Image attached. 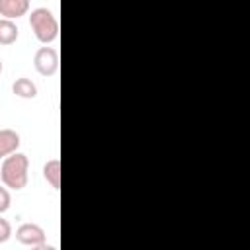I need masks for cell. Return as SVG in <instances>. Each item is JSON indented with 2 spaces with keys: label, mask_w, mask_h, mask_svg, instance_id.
<instances>
[{
  "label": "cell",
  "mask_w": 250,
  "mask_h": 250,
  "mask_svg": "<svg viewBox=\"0 0 250 250\" xmlns=\"http://www.w3.org/2000/svg\"><path fill=\"white\" fill-rule=\"evenodd\" d=\"M18 39V25L12 20H0V45H12Z\"/></svg>",
  "instance_id": "9"
},
{
  "label": "cell",
  "mask_w": 250,
  "mask_h": 250,
  "mask_svg": "<svg viewBox=\"0 0 250 250\" xmlns=\"http://www.w3.org/2000/svg\"><path fill=\"white\" fill-rule=\"evenodd\" d=\"M2 68H4V64H2V59H0V74H2Z\"/></svg>",
  "instance_id": "13"
},
{
  "label": "cell",
  "mask_w": 250,
  "mask_h": 250,
  "mask_svg": "<svg viewBox=\"0 0 250 250\" xmlns=\"http://www.w3.org/2000/svg\"><path fill=\"white\" fill-rule=\"evenodd\" d=\"M10 203H12V197H10V191L6 188L0 186V215L6 213L10 209Z\"/></svg>",
  "instance_id": "11"
},
{
  "label": "cell",
  "mask_w": 250,
  "mask_h": 250,
  "mask_svg": "<svg viewBox=\"0 0 250 250\" xmlns=\"http://www.w3.org/2000/svg\"><path fill=\"white\" fill-rule=\"evenodd\" d=\"M27 170H29V158L21 152H14L4 158L0 168V178L4 186L10 189H23L27 184Z\"/></svg>",
  "instance_id": "1"
},
{
  "label": "cell",
  "mask_w": 250,
  "mask_h": 250,
  "mask_svg": "<svg viewBox=\"0 0 250 250\" xmlns=\"http://www.w3.org/2000/svg\"><path fill=\"white\" fill-rule=\"evenodd\" d=\"M43 176H45L47 184H49L53 189H59V188H61V160H59V158L47 160L45 166H43Z\"/></svg>",
  "instance_id": "7"
},
{
  "label": "cell",
  "mask_w": 250,
  "mask_h": 250,
  "mask_svg": "<svg viewBox=\"0 0 250 250\" xmlns=\"http://www.w3.org/2000/svg\"><path fill=\"white\" fill-rule=\"evenodd\" d=\"M33 66L41 76H53L59 68V53L53 47H39L33 55Z\"/></svg>",
  "instance_id": "3"
},
{
  "label": "cell",
  "mask_w": 250,
  "mask_h": 250,
  "mask_svg": "<svg viewBox=\"0 0 250 250\" xmlns=\"http://www.w3.org/2000/svg\"><path fill=\"white\" fill-rule=\"evenodd\" d=\"M18 146H20V135L14 129H0V158L18 152Z\"/></svg>",
  "instance_id": "6"
},
{
  "label": "cell",
  "mask_w": 250,
  "mask_h": 250,
  "mask_svg": "<svg viewBox=\"0 0 250 250\" xmlns=\"http://www.w3.org/2000/svg\"><path fill=\"white\" fill-rule=\"evenodd\" d=\"M12 92H14L16 96H20V98L31 100V98L37 96V86L31 82V78L21 76V78H18V80L12 84Z\"/></svg>",
  "instance_id": "8"
},
{
  "label": "cell",
  "mask_w": 250,
  "mask_h": 250,
  "mask_svg": "<svg viewBox=\"0 0 250 250\" xmlns=\"http://www.w3.org/2000/svg\"><path fill=\"white\" fill-rule=\"evenodd\" d=\"M10 236H12V225H10V221H8V219L0 217V244L8 242V240H10Z\"/></svg>",
  "instance_id": "10"
},
{
  "label": "cell",
  "mask_w": 250,
  "mask_h": 250,
  "mask_svg": "<svg viewBox=\"0 0 250 250\" xmlns=\"http://www.w3.org/2000/svg\"><path fill=\"white\" fill-rule=\"evenodd\" d=\"M29 25H31L35 37L41 43H45V45L51 43V41H55L57 35H59L57 18L47 8H35V10H31V14H29Z\"/></svg>",
  "instance_id": "2"
},
{
  "label": "cell",
  "mask_w": 250,
  "mask_h": 250,
  "mask_svg": "<svg viewBox=\"0 0 250 250\" xmlns=\"http://www.w3.org/2000/svg\"><path fill=\"white\" fill-rule=\"evenodd\" d=\"M16 238H18V242H21V244H25V246L31 248V246L43 244L47 240V234H45V230L39 225H35V223H23V225H20L16 229Z\"/></svg>",
  "instance_id": "4"
},
{
  "label": "cell",
  "mask_w": 250,
  "mask_h": 250,
  "mask_svg": "<svg viewBox=\"0 0 250 250\" xmlns=\"http://www.w3.org/2000/svg\"><path fill=\"white\" fill-rule=\"evenodd\" d=\"M31 250H57V248H55V246H51V244H47V242H43V244L31 246Z\"/></svg>",
  "instance_id": "12"
},
{
  "label": "cell",
  "mask_w": 250,
  "mask_h": 250,
  "mask_svg": "<svg viewBox=\"0 0 250 250\" xmlns=\"http://www.w3.org/2000/svg\"><path fill=\"white\" fill-rule=\"evenodd\" d=\"M29 2L27 0H0V14L4 20H14L23 14H27Z\"/></svg>",
  "instance_id": "5"
}]
</instances>
